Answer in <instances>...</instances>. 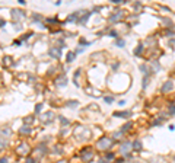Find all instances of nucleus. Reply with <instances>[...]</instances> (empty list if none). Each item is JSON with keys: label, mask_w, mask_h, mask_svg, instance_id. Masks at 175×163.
<instances>
[{"label": "nucleus", "mask_w": 175, "mask_h": 163, "mask_svg": "<svg viewBox=\"0 0 175 163\" xmlns=\"http://www.w3.org/2000/svg\"><path fill=\"white\" fill-rule=\"evenodd\" d=\"M130 147H133V144H129V143H126L124 146H121V152H123V153H127V150H129Z\"/></svg>", "instance_id": "obj_9"}, {"label": "nucleus", "mask_w": 175, "mask_h": 163, "mask_svg": "<svg viewBox=\"0 0 175 163\" xmlns=\"http://www.w3.org/2000/svg\"><path fill=\"white\" fill-rule=\"evenodd\" d=\"M120 16H121V13H118V15H114V16L111 18V21H117V19L120 18Z\"/></svg>", "instance_id": "obj_21"}, {"label": "nucleus", "mask_w": 175, "mask_h": 163, "mask_svg": "<svg viewBox=\"0 0 175 163\" xmlns=\"http://www.w3.org/2000/svg\"><path fill=\"white\" fill-rule=\"evenodd\" d=\"M107 159H114V154H112V153H108V154H107Z\"/></svg>", "instance_id": "obj_24"}, {"label": "nucleus", "mask_w": 175, "mask_h": 163, "mask_svg": "<svg viewBox=\"0 0 175 163\" xmlns=\"http://www.w3.org/2000/svg\"><path fill=\"white\" fill-rule=\"evenodd\" d=\"M21 132L22 134H29L31 132V127H28V125H23L21 128Z\"/></svg>", "instance_id": "obj_8"}, {"label": "nucleus", "mask_w": 175, "mask_h": 163, "mask_svg": "<svg viewBox=\"0 0 175 163\" xmlns=\"http://www.w3.org/2000/svg\"><path fill=\"white\" fill-rule=\"evenodd\" d=\"M130 127H131V122H127V124H126V125L123 127V131H127L129 128H130Z\"/></svg>", "instance_id": "obj_18"}, {"label": "nucleus", "mask_w": 175, "mask_h": 163, "mask_svg": "<svg viewBox=\"0 0 175 163\" xmlns=\"http://www.w3.org/2000/svg\"><path fill=\"white\" fill-rule=\"evenodd\" d=\"M60 163H66V162H60Z\"/></svg>", "instance_id": "obj_29"}, {"label": "nucleus", "mask_w": 175, "mask_h": 163, "mask_svg": "<svg viewBox=\"0 0 175 163\" xmlns=\"http://www.w3.org/2000/svg\"><path fill=\"white\" fill-rule=\"evenodd\" d=\"M60 121H61V124H66V125L69 124V121L64 120V117H60Z\"/></svg>", "instance_id": "obj_22"}, {"label": "nucleus", "mask_w": 175, "mask_h": 163, "mask_svg": "<svg viewBox=\"0 0 175 163\" xmlns=\"http://www.w3.org/2000/svg\"><path fill=\"white\" fill-rule=\"evenodd\" d=\"M114 117H130V112H114Z\"/></svg>", "instance_id": "obj_10"}, {"label": "nucleus", "mask_w": 175, "mask_h": 163, "mask_svg": "<svg viewBox=\"0 0 175 163\" xmlns=\"http://www.w3.org/2000/svg\"><path fill=\"white\" fill-rule=\"evenodd\" d=\"M50 55L51 57H54V58H60V55H61V51H60V48H57V47H53V48H50Z\"/></svg>", "instance_id": "obj_5"}, {"label": "nucleus", "mask_w": 175, "mask_h": 163, "mask_svg": "<svg viewBox=\"0 0 175 163\" xmlns=\"http://www.w3.org/2000/svg\"><path fill=\"white\" fill-rule=\"evenodd\" d=\"M111 144H112V141H111V138H108V137H102V138L96 143L99 150H107L108 147H111Z\"/></svg>", "instance_id": "obj_1"}, {"label": "nucleus", "mask_w": 175, "mask_h": 163, "mask_svg": "<svg viewBox=\"0 0 175 163\" xmlns=\"http://www.w3.org/2000/svg\"><path fill=\"white\" fill-rule=\"evenodd\" d=\"M26 163H34V159H31V157H28V159H26Z\"/></svg>", "instance_id": "obj_26"}, {"label": "nucleus", "mask_w": 175, "mask_h": 163, "mask_svg": "<svg viewBox=\"0 0 175 163\" xmlns=\"http://www.w3.org/2000/svg\"><path fill=\"white\" fill-rule=\"evenodd\" d=\"M172 87H174V83H172V82H165L164 86H162V92H164V93H166V92L172 90Z\"/></svg>", "instance_id": "obj_6"}, {"label": "nucleus", "mask_w": 175, "mask_h": 163, "mask_svg": "<svg viewBox=\"0 0 175 163\" xmlns=\"http://www.w3.org/2000/svg\"><path fill=\"white\" fill-rule=\"evenodd\" d=\"M99 163H108V162H107V160H104V159H101V160H99Z\"/></svg>", "instance_id": "obj_28"}, {"label": "nucleus", "mask_w": 175, "mask_h": 163, "mask_svg": "<svg viewBox=\"0 0 175 163\" xmlns=\"http://www.w3.org/2000/svg\"><path fill=\"white\" fill-rule=\"evenodd\" d=\"M41 108H43V105H41V103H38V105H37V106H35V112H37V114H38V112H40V111H41Z\"/></svg>", "instance_id": "obj_19"}, {"label": "nucleus", "mask_w": 175, "mask_h": 163, "mask_svg": "<svg viewBox=\"0 0 175 163\" xmlns=\"http://www.w3.org/2000/svg\"><path fill=\"white\" fill-rule=\"evenodd\" d=\"M53 120H54V114L51 111H48V112L41 115V122H44V124H50V122H53Z\"/></svg>", "instance_id": "obj_4"}, {"label": "nucleus", "mask_w": 175, "mask_h": 163, "mask_svg": "<svg viewBox=\"0 0 175 163\" xmlns=\"http://www.w3.org/2000/svg\"><path fill=\"white\" fill-rule=\"evenodd\" d=\"M4 147H6V141H4V140H0V152H1Z\"/></svg>", "instance_id": "obj_17"}, {"label": "nucleus", "mask_w": 175, "mask_h": 163, "mask_svg": "<svg viewBox=\"0 0 175 163\" xmlns=\"http://www.w3.org/2000/svg\"><path fill=\"white\" fill-rule=\"evenodd\" d=\"M32 122H34V117H26V118H25V124H29V125H31Z\"/></svg>", "instance_id": "obj_14"}, {"label": "nucleus", "mask_w": 175, "mask_h": 163, "mask_svg": "<svg viewBox=\"0 0 175 163\" xmlns=\"http://www.w3.org/2000/svg\"><path fill=\"white\" fill-rule=\"evenodd\" d=\"M133 149H134V150H140V149H142V144H140V141H134V143H133Z\"/></svg>", "instance_id": "obj_11"}, {"label": "nucleus", "mask_w": 175, "mask_h": 163, "mask_svg": "<svg viewBox=\"0 0 175 163\" xmlns=\"http://www.w3.org/2000/svg\"><path fill=\"white\" fill-rule=\"evenodd\" d=\"M57 82H58V86H63V85H66L67 80H66V77H61V79H58Z\"/></svg>", "instance_id": "obj_15"}, {"label": "nucleus", "mask_w": 175, "mask_h": 163, "mask_svg": "<svg viewBox=\"0 0 175 163\" xmlns=\"http://www.w3.org/2000/svg\"><path fill=\"white\" fill-rule=\"evenodd\" d=\"M23 16H25V15H23V12L22 10H13V18H15V19H18V18L22 19Z\"/></svg>", "instance_id": "obj_7"}, {"label": "nucleus", "mask_w": 175, "mask_h": 163, "mask_svg": "<svg viewBox=\"0 0 175 163\" xmlns=\"http://www.w3.org/2000/svg\"><path fill=\"white\" fill-rule=\"evenodd\" d=\"M80 157H82L85 162L90 160V159L93 157V150H92L90 147H86V149H83V150L80 152Z\"/></svg>", "instance_id": "obj_2"}, {"label": "nucleus", "mask_w": 175, "mask_h": 163, "mask_svg": "<svg viewBox=\"0 0 175 163\" xmlns=\"http://www.w3.org/2000/svg\"><path fill=\"white\" fill-rule=\"evenodd\" d=\"M117 45H120V47H124V41H123V39H118V41H117Z\"/></svg>", "instance_id": "obj_23"}, {"label": "nucleus", "mask_w": 175, "mask_h": 163, "mask_svg": "<svg viewBox=\"0 0 175 163\" xmlns=\"http://www.w3.org/2000/svg\"><path fill=\"white\" fill-rule=\"evenodd\" d=\"M0 163H7V160H6V157H1V159H0Z\"/></svg>", "instance_id": "obj_25"}, {"label": "nucleus", "mask_w": 175, "mask_h": 163, "mask_svg": "<svg viewBox=\"0 0 175 163\" xmlns=\"http://www.w3.org/2000/svg\"><path fill=\"white\" fill-rule=\"evenodd\" d=\"M75 57H76L75 53H69V54H67V61H69V63H70V61H73V60H75Z\"/></svg>", "instance_id": "obj_12"}, {"label": "nucleus", "mask_w": 175, "mask_h": 163, "mask_svg": "<svg viewBox=\"0 0 175 163\" xmlns=\"http://www.w3.org/2000/svg\"><path fill=\"white\" fill-rule=\"evenodd\" d=\"M171 114H175V106H172V108H171Z\"/></svg>", "instance_id": "obj_27"}, {"label": "nucleus", "mask_w": 175, "mask_h": 163, "mask_svg": "<svg viewBox=\"0 0 175 163\" xmlns=\"http://www.w3.org/2000/svg\"><path fill=\"white\" fill-rule=\"evenodd\" d=\"M16 153H19L21 156L28 154V153H29V144H26V143H21V144L18 146V149H16Z\"/></svg>", "instance_id": "obj_3"}, {"label": "nucleus", "mask_w": 175, "mask_h": 163, "mask_svg": "<svg viewBox=\"0 0 175 163\" xmlns=\"http://www.w3.org/2000/svg\"><path fill=\"white\" fill-rule=\"evenodd\" d=\"M140 53H142V45H139V48H137V50L134 51V54H136V55H139Z\"/></svg>", "instance_id": "obj_20"}, {"label": "nucleus", "mask_w": 175, "mask_h": 163, "mask_svg": "<svg viewBox=\"0 0 175 163\" xmlns=\"http://www.w3.org/2000/svg\"><path fill=\"white\" fill-rule=\"evenodd\" d=\"M1 134H3V135H10V128H7V127L3 128V130H1Z\"/></svg>", "instance_id": "obj_13"}, {"label": "nucleus", "mask_w": 175, "mask_h": 163, "mask_svg": "<svg viewBox=\"0 0 175 163\" xmlns=\"http://www.w3.org/2000/svg\"><path fill=\"white\" fill-rule=\"evenodd\" d=\"M3 60H4V61H3V63H4V65H6V64H7V65H10V64H12V61H10L12 58H10V57H4Z\"/></svg>", "instance_id": "obj_16"}]
</instances>
